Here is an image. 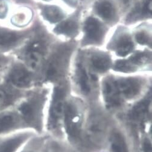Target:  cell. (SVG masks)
I'll use <instances>...</instances> for the list:
<instances>
[{"label":"cell","mask_w":152,"mask_h":152,"mask_svg":"<svg viewBox=\"0 0 152 152\" xmlns=\"http://www.w3.org/2000/svg\"><path fill=\"white\" fill-rule=\"evenodd\" d=\"M39 135H35L31 138L19 152H40L41 140Z\"/></svg>","instance_id":"cell-20"},{"label":"cell","mask_w":152,"mask_h":152,"mask_svg":"<svg viewBox=\"0 0 152 152\" xmlns=\"http://www.w3.org/2000/svg\"><path fill=\"white\" fill-rule=\"evenodd\" d=\"M66 101L63 89L56 88L47 109L44 131L56 137H64V117Z\"/></svg>","instance_id":"cell-3"},{"label":"cell","mask_w":152,"mask_h":152,"mask_svg":"<svg viewBox=\"0 0 152 152\" xmlns=\"http://www.w3.org/2000/svg\"><path fill=\"white\" fill-rule=\"evenodd\" d=\"M44 51V45L40 41L32 42L27 47L26 57L31 67L34 68L40 62Z\"/></svg>","instance_id":"cell-11"},{"label":"cell","mask_w":152,"mask_h":152,"mask_svg":"<svg viewBox=\"0 0 152 152\" xmlns=\"http://www.w3.org/2000/svg\"><path fill=\"white\" fill-rule=\"evenodd\" d=\"M91 63L95 70L99 72H103L109 68L111 62L108 56L99 53L92 56Z\"/></svg>","instance_id":"cell-14"},{"label":"cell","mask_w":152,"mask_h":152,"mask_svg":"<svg viewBox=\"0 0 152 152\" xmlns=\"http://www.w3.org/2000/svg\"><path fill=\"white\" fill-rule=\"evenodd\" d=\"M4 62H5L4 58L1 54H0V69L3 67V65L4 64Z\"/></svg>","instance_id":"cell-23"},{"label":"cell","mask_w":152,"mask_h":152,"mask_svg":"<svg viewBox=\"0 0 152 152\" xmlns=\"http://www.w3.org/2000/svg\"><path fill=\"white\" fill-rule=\"evenodd\" d=\"M115 68L118 70L123 71L124 72L130 71L134 69L132 64H131L129 61H125L117 62L115 65Z\"/></svg>","instance_id":"cell-22"},{"label":"cell","mask_w":152,"mask_h":152,"mask_svg":"<svg viewBox=\"0 0 152 152\" xmlns=\"http://www.w3.org/2000/svg\"><path fill=\"white\" fill-rule=\"evenodd\" d=\"M150 98L145 99L138 103L132 110L130 114L132 118L136 121H142L147 116L150 109Z\"/></svg>","instance_id":"cell-13"},{"label":"cell","mask_w":152,"mask_h":152,"mask_svg":"<svg viewBox=\"0 0 152 152\" xmlns=\"http://www.w3.org/2000/svg\"><path fill=\"white\" fill-rule=\"evenodd\" d=\"M77 79L80 91L85 94H88L91 92V85L85 69L82 65L77 67Z\"/></svg>","instance_id":"cell-16"},{"label":"cell","mask_w":152,"mask_h":152,"mask_svg":"<svg viewBox=\"0 0 152 152\" xmlns=\"http://www.w3.org/2000/svg\"><path fill=\"white\" fill-rule=\"evenodd\" d=\"M44 16L51 23H56L61 21L64 18L63 12L57 7H47L44 10Z\"/></svg>","instance_id":"cell-19"},{"label":"cell","mask_w":152,"mask_h":152,"mask_svg":"<svg viewBox=\"0 0 152 152\" xmlns=\"http://www.w3.org/2000/svg\"><path fill=\"white\" fill-rule=\"evenodd\" d=\"M35 135H37L31 131L0 135V152H19Z\"/></svg>","instance_id":"cell-7"},{"label":"cell","mask_w":152,"mask_h":152,"mask_svg":"<svg viewBox=\"0 0 152 152\" xmlns=\"http://www.w3.org/2000/svg\"><path fill=\"white\" fill-rule=\"evenodd\" d=\"M110 152H130V147L126 135L118 128L109 131L107 139Z\"/></svg>","instance_id":"cell-9"},{"label":"cell","mask_w":152,"mask_h":152,"mask_svg":"<svg viewBox=\"0 0 152 152\" xmlns=\"http://www.w3.org/2000/svg\"><path fill=\"white\" fill-rule=\"evenodd\" d=\"M88 138L95 144H101L107 141L110 130H108L107 123L100 114H93L88 117L86 121L85 130Z\"/></svg>","instance_id":"cell-4"},{"label":"cell","mask_w":152,"mask_h":152,"mask_svg":"<svg viewBox=\"0 0 152 152\" xmlns=\"http://www.w3.org/2000/svg\"><path fill=\"white\" fill-rule=\"evenodd\" d=\"M115 85L121 106L126 102L137 98L142 92V84L140 80L135 78H126L115 80Z\"/></svg>","instance_id":"cell-5"},{"label":"cell","mask_w":152,"mask_h":152,"mask_svg":"<svg viewBox=\"0 0 152 152\" xmlns=\"http://www.w3.org/2000/svg\"><path fill=\"white\" fill-rule=\"evenodd\" d=\"M26 129L23 122L14 105L0 112V135H7Z\"/></svg>","instance_id":"cell-6"},{"label":"cell","mask_w":152,"mask_h":152,"mask_svg":"<svg viewBox=\"0 0 152 152\" xmlns=\"http://www.w3.org/2000/svg\"><path fill=\"white\" fill-rule=\"evenodd\" d=\"M85 30L89 41L93 43L101 41L104 34V28L96 18H89L88 19L85 23Z\"/></svg>","instance_id":"cell-10"},{"label":"cell","mask_w":152,"mask_h":152,"mask_svg":"<svg viewBox=\"0 0 152 152\" xmlns=\"http://www.w3.org/2000/svg\"><path fill=\"white\" fill-rule=\"evenodd\" d=\"M22 38V36L15 31L0 29V49H9L15 46Z\"/></svg>","instance_id":"cell-12"},{"label":"cell","mask_w":152,"mask_h":152,"mask_svg":"<svg viewBox=\"0 0 152 152\" xmlns=\"http://www.w3.org/2000/svg\"><path fill=\"white\" fill-rule=\"evenodd\" d=\"M136 39L138 43L142 45H148L151 42L150 36L143 31L139 32L137 34Z\"/></svg>","instance_id":"cell-21"},{"label":"cell","mask_w":152,"mask_h":152,"mask_svg":"<svg viewBox=\"0 0 152 152\" xmlns=\"http://www.w3.org/2000/svg\"><path fill=\"white\" fill-rule=\"evenodd\" d=\"M14 107L27 130L39 135L44 131L47 109L44 99L39 95L23 96Z\"/></svg>","instance_id":"cell-1"},{"label":"cell","mask_w":152,"mask_h":152,"mask_svg":"<svg viewBox=\"0 0 152 152\" xmlns=\"http://www.w3.org/2000/svg\"><path fill=\"white\" fill-rule=\"evenodd\" d=\"M97 13L104 20H110L115 16V11L112 4L107 1L99 3L96 6Z\"/></svg>","instance_id":"cell-17"},{"label":"cell","mask_w":152,"mask_h":152,"mask_svg":"<svg viewBox=\"0 0 152 152\" xmlns=\"http://www.w3.org/2000/svg\"><path fill=\"white\" fill-rule=\"evenodd\" d=\"M134 48V44L127 35H123L119 37L115 44V50L117 54L121 56L129 54Z\"/></svg>","instance_id":"cell-15"},{"label":"cell","mask_w":152,"mask_h":152,"mask_svg":"<svg viewBox=\"0 0 152 152\" xmlns=\"http://www.w3.org/2000/svg\"><path fill=\"white\" fill-rule=\"evenodd\" d=\"M7 85L20 91L29 88L33 83L31 72L24 66L16 65L12 66L6 77Z\"/></svg>","instance_id":"cell-8"},{"label":"cell","mask_w":152,"mask_h":152,"mask_svg":"<svg viewBox=\"0 0 152 152\" xmlns=\"http://www.w3.org/2000/svg\"><path fill=\"white\" fill-rule=\"evenodd\" d=\"M78 26L77 23L73 20H67L56 28V31L61 34L67 36H72L75 34L77 31Z\"/></svg>","instance_id":"cell-18"},{"label":"cell","mask_w":152,"mask_h":152,"mask_svg":"<svg viewBox=\"0 0 152 152\" xmlns=\"http://www.w3.org/2000/svg\"><path fill=\"white\" fill-rule=\"evenodd\" d=\"M65 1H66L67 3H69V4H74L76 1V0H65Z\"/></svg>","instance_id":"cell-24"},{"label":"cell","mask_w":152,"mask_h":152,"mask_svg":"<svg viewBox=\"0 0 152 152\" xmlns=\"http://www.w3.org/2000/svg\"><path fill=\"white\" fill-rule=\"evenodd\" d=\"M88 114L82 105L71 100L66 101L64 117V137L73 144L82 138Z\"/></svg>","instance_id":"cell-2"}]
</instances>
